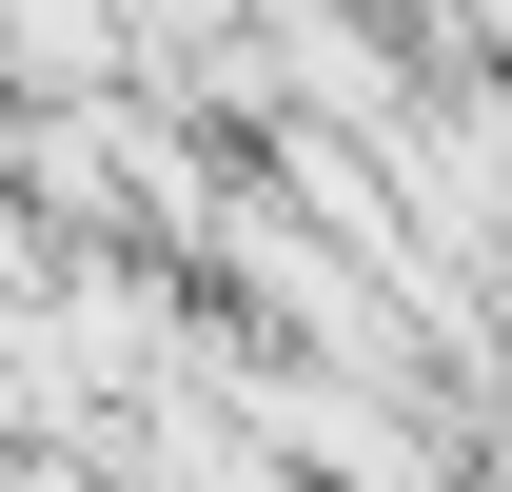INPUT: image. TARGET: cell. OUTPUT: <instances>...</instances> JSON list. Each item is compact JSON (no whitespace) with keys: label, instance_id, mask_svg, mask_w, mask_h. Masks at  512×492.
<instances>
[{"label":"cell","instance_id":"1","mask_svg":"<svg viewBox=\"0 0 512 492\" xmlns=\"http://www.w3.org/2000/svg\"><path fill=\"white\" fill-rule=\"evenodd\" d=\"M0 492H119V473H99L79 433H0Z\"/></svg>","mask_w":512,"mask_h":492}]
</instances>
